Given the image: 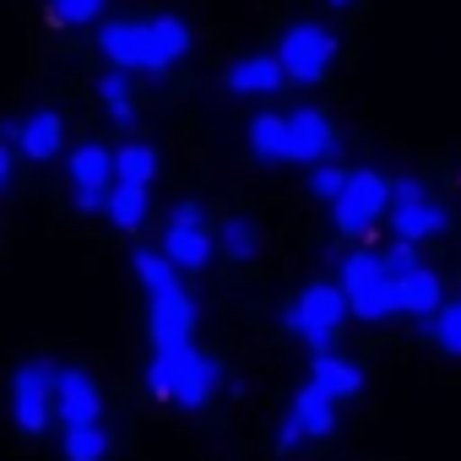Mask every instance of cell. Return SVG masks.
<instances>
[{
    "mask_svg": "<svg viewBox=\"0 0 461 461\" xmlns=\"http://www.w3.org/2000/svg\"><path fill=\"white\" fill-rule=\"evenodd\" d=\"M250 152L267 163H288V136H283V114H256L250 120Z\"/></svg>",
    "mask_w": 461,
    "mask_h": 461,
    "instance_id": "7402d4cb",
    "label": "cell"
},
{
    "mask_svg": "<svg viewBox=\"0 0 461 461\" xmlns=\"http://www.w3.org/2000/svg\"><path fill=\"white\" fill-rule=\"evenodd\" d=\"M131 267H136V277H141L147 299H152V294H168V288H179V267H174L163 250H136V256H131Z\"/></svg>",
    "mask_w": 461,
    "mask_h": 461,
    "instance_id": "44dd1931",
    "label": "cell"
},
{
    "mask_svg": "<svg viewBox=\"0 0 461 461\" xmlns=\"http://www.w3.org/2000/svg\"><path fill=\"white\" fill-rule=\"evenodd\" d=\"M163 256H168L179 272H201V267L212 261V234H206V217H201V206H195V201L174 206L168 234H163Z\"/></svg>",
    "mask_w": 461,
    "mask_h": 461,
    "instance_id": "30bf717a",
    "label": "cell"
},
{
    "mask_svg": "<svg viewBox=\"0 0 461 461\" xmlns=\"http://www.w3.org/2000/svg\"><path fill=\"white\" fill-rule=\"evenodd\" d=\"M66 174H71V190H77V212H104V195L114 185V152L87 141V147L71 152Z\"/></svg>",
    "mask_w": 461,
    "mask_h": 461,
    "instance_id": "8fae6325",
    "label": "cell"
},
{
    "mask_svg": "<svg viewBox=\"0 0 461 461\" xmlns=\"http://www.w3.org/2000/svg\"><path fill=\"white\" fill-rule=\"evenodd\" d=\"M385 179L375 174V168H353L348 179H342V190L331 195V217H337V228L348 240H364L369 228L380 222V212H385Z\"/></svg>",
    "mask_w": 461,
    "mask_h": 461,
    "instance_id": "8992f818",
    "label": "cell"
},
{
    "mask_svg": "<svg viewBox=\"0 0 461 461\" xmlns=\"http://www.w3.org/2000/svg\"><path fill=\"white\" fill-rule=\"evenodd\" d=\"M147 391L163 396V402H174V407H201L217 391V364L206 353H195L190 342L158 348L152 364H147Z\"/></svg>",
    "mask_w": 461,
    "mask_h": 461,
    "instance_id": "7a4b0ae2",
    "label": "cell"
},
{
    "mask_svg": "<svg viewBox=\"0 0 461 461\" xmlns=\"http://www.w3.org/2000/svg\"><path fill=\"white\" fill-rule=\"evenodd\" d=\"M337 429V396L326 391V385H304L299 396H294V407H288V418H283V434H277V450H299L304 439H321V434H331Z\"/></svg>",
    "mask_w": 461,
    "mask_h": 461,
    "instance_id": "9c48e42d",
    "label": "cell"
},
{
    "mask_svg": "<svg viewBox=\"0 0 461 461\" xmlns=\"http://www.w3.org/2000/svg\"><path fill=\"white\" fill-rule=\"evenodd\" d=\"M391 277V304L402 310V315H418V321H429L434 310H439V277L423 267V261H412V267H402V272H385Z\"/></svg>",
    "mask_w": 461,
    "mask_h": 461,
    "instance_id": "5bb4252c",
    "label": "cell"
},
{
    "mask_svg": "<svg viewBox=\"0 0 461 461\" xmlns=\"http://www.w3.org/2000/svg\"><path fill=\"white\" fill-rule=\"evenodd\" d=\"M212 250H217V256H228V261H256V256H261V234H256V222H250V217H228V222L217 228Z\"/></svg>",
    "mask_w": 461,
    "mask_h": 461,
    "instance_id": "ffe728a7",
    "label": "cell"
},
{
    "mask_svg": "<svg viewBox=\"0 0 461 461\" xmlns=\"http://www.w3.org/2000/svg\"><path fill=\"white\" fill-rule=\"evenodd\" d=\"M288 77L277 66V55H245L228 66V93H245V98H261V93H277Z\"/></svg>",
    "mask_w": 461,
    "mask_h": 461,
    "instance_id": "e0dca14e",
    "label": "cell"
},
{
    "mask_svg": "<svg viewBox=\"0 0 461 461\" xmlns=\"http://www.w3.org/2000/svg\"><path fill=\"white\" fill-rule=\"evenodd\" d=\"M6 179H12V163H6V152H0V190H6Z\"/></svg>",
    "mask_w": 461,
    "mask_h": 461,
    "instance_id": "f1b7e54d",
    "label": "cell"
},
{
    "mask_svg": "<svg viewBox=\"0 0 461 461\" xmlns=\"http://www.w3.org/2000/svg\"><path fill=\"white\" fill-rule=\"evenodd\" d=\"M385 212H391V234L407 240V245L434 240L439 228H445V206H439V201L429 195V185H418V179H396V185L385 190Z\"/></svg>",
    "mask_w": 461,
    "mask_h": 461,
    "instance_id": "52a82bcc",
    "label": "cell"
},
{
    "mask_svg": "<svg viewBox=\"0 0 461 461\" xmlns=\"http://www.w3.org/2000/svg\"><path fill=\"white\" fill-rule=\"evenodd\" d=\"M423 326H429V337H434L450 358H461V299H456V304H445V299H439V310H434Z\"/></svg>",
    "mask_w": 461,
    "mask_h": 461,
    "instance_id": "484cf974",
    "label": "cell"
},
{
    "mask_svg": "<svg viewBox=\"0 0 461 461\" xmlns=\"http://www.w3.org/2000/svg\"><path fill=\"white\" fill-rule=\"evenodd\" d=\"M337 288L348 294V315H358V321H385V315H396V304H391V277H385L380 256H369V250H353V256L342 261V283H337Z\"/></svg>",
    "mask_w": 461,
    "mask_h": 461,
    "instance_id": "5b68a950",
    "label": "cell"
},
{
    "mask_svg": "<svg viewBox=\"0 0 461 461\" xmlns=\"http://www.w3.org/2000/svg\"><path fill=\"white\" fill-rule=\"evenodd\" d=\"M326 6H353V0H326Z\"/></svg>",
    "mask_w": 461,
    "mask_h": 461,
    "instance_id": "f546056e",
    "label": "cell"
},
{
    "mask_svg": "<svg viewBox=\"0 0 461 461\" xmlns=\"http://www.w3.org/2000/svg\"><path fill=\"white\" fill-rule=\"evenodd\" d=\"M104 212H109L114 228H141V222H147V185H125V179H114L109 195H104Z\"/></svg>",
    "mask_w": 461,
    "mask_h": 461,
    "instance_id": "d6986e66",
    "label": "cell"
},
{
    "mask_svg": "<svg viewBox=\"0 0 461 461\" xmlns=\"http://www.w3.org/2000/svg\"><path fill=\"white\" fill-rule=\"evenodd\" d=\"M310 380H315V385H326L337 402L364 391V369H358L353 358H337L331 348H326V353H315V369H310Z\"/></svg>",
    "mask_w": 461,
    "mask_h": 461,
    "instance_id": "ac0fdd59",
    "label": "cell"
},
{
    "mask_svg": "<svg viewBox=\"0 0 461 461\" xmlns=\"http://www.w3.org/2000/svg\"><path fill=\"white\" fill-rule=\"evenodd\" d=\"M104 456H109V429H98V423L66 429V461H104Z\"/></svg>",
    "mask_w": 461,
    "mask_h": 461,
    "instance_id": "d4e9b609",
    "label": "cell"
},
{
    "mask_svg": "<svg viewBox=\"0 0 461 461\" xmlns=\"http://www.w3.org/2000/svg\"><path fill=\"white\" fill-rule=\"evenodd\" d=\"M147 326H152V348H179V342H190V331H195V304L185 299V288L152 294Z\"/></svg>",
    "mask_w": 461,
    "mask_h": 461,
    "instance_id": "9a60e30c",
    "label": "cell"
},
{
    "mask_svg": "<svg viewBox=\"0 0 461 461\" xmlns=\"http://www.w3.org/2000/svg\"><path fill=\"white\" fill-rule=\"evenodd\" d=\"M342 179H348V168H337V163H326V168H315V174H310V190H315L321 201H331V195L342 190Z\"/></svg>",
    "mask_w": 461,
    "mask_h": 461,
    "instance_id": "83f0119b",
    "label": "cell"
},
{
    "mask_svg": "<svg viewBox=\"0 0 461 461\" xmlns=\"http://www.w3.org/2000/svg\"><path fill=\"white\" fill-rule=\"evenodd\" d=\"M342 321H348V294H342L337 283H310V288L288 304V331L304 337L315 353H326V348L337 342Z\"/></svg>",
    "mask_w": 461,
    "mask_h": 461,
    "instance_id": "3957f363",
    "label": "cell"
},
{
    "mask_svg": "<svg viewBox=\"0 0 461 461\" xmlns=\"http://www.w3.org/2000/svg\"><path fill=\"white\" fill-rule=\"evenodd\" d=\"M12 141L23 147V158L50 163V158L60 152V141H66V120H60L55 109H39V114H28V120L12 125Z\"/></svg>",
    "mask_w": 461,
    "mask_h": 461,
    "instance_id": "2e32d148",
    "label": "cell"
},
{
    "mask_svg": "<svg viewBox=\"0 0 461 461\" xmlns=\"http://www.w3.org/2000/svg\"><path fill=\"white\" fill-rule=\"evenodd\" d=\"M12 418H17L23 434H44L50 429V418H55V364L33 358V364L17 369V380H12Z\"/></svg>",
    "mask_w": 461,
    "mask_h": 461,
    "instance_id": "ba28073f",
    "label": "cell"
},
{
    "mask_svg": "<svg viewBox=\"0 0 461 461\" xmlns=\"http://www.w3.org/2000/svg\"><path fill=\"white\" fill-rule=\"evenodd\" d=\"M98 412H104V396H98L93 375H82V369H55V418H60L66 429H77V423H98Z\"/></svg>",
    "mask_w": 461,
    "mask_h": 461,
    "instance_id": "4fadbf2b",
    "label": "cell"
},
{
    "mask_svg": "<svg viewBox=\"0 0 461 461\" xmlns=\"http://www.w3.org/2000/svg\"><path fill=\"white\" fill-rule=\"evenodd\" d=\"M331 60H337V33L321 28V23H294V28L283 33V44H277L283 77H288V82H304V87H315V82L331 71Z\"/></svg>",
    "mask_w": 461,
    "mask_h": 461,
    "instance_id": "277c9868",
    "label": "cell"
},
{
    "mask_svg": "<svg viewBox=\"0 0 461 461\" xmlns=\"http://www.w3.org/2000/svg\"><path fill=\"white\" fill-rule=\"evenodd\" d=\"M98 98H104V109H109V120L114 125H131L136 120V98H131V71H109L104 82H98Z\"/></svg>",
    "mask_w": 461,
    "mask_h": 461,
    "instance_id": "cb8c5ba5",
    "label": "cell"
},
{
    "mask_svg": "<svg viewBox=\"0 0 461 461\" xmlns=\"http://www.w3.org/2000/svg\"><path fill=\"white\" fill-rule=\"evenodd\" d=\"M98 50L120 71H168L190 55V28L179 17H147V23H104Z\"/></svg>",
    "mask_w": 461,
    "mask_h": 461,
    "instance_id": "6da1fadb",
    "label": "cell"
},
{
    "mask_svg": "<svg viewBox=\"0 0 461 461\" xmlns=\"http://www.w3.org/2000/svg\"><path fill=\"white\" fill-rule=\"evenodd\" d=\"M283 136H288V163H326L337 152V125L321 109L283 114Z\"/></svg>",
    "mask_w": 461,
    "mask_h": 461,
    "instance_id": "7c38bea8",
    "label": "cell"
},
{
    "mask_svg": "<svg viewBox=\"0 0 461 461\" xmlns=\"http://www.w3.org/2000/svg\"><path fill=\"white\" fill-rule=\"evenodd\" d=\"M98 12H104V0H50V17L66 23V28H82V23H93Z\"/></svg>",
    "mask_w": 461,
    "mask_h": 461,
    "instance_id": "4316f807",
    "label": "cell"
},
{
    "mask_svg": "<svg viewBox=\"0 0 461 461\" xmlns=\"http://www.w3.org/2000/svg\"><path fill=\"white\" fill-rule=\"evenodd\" d=\"M114 179H125V185H152V179H158V152H152L147 141L120 147V152H114Z\"/></svg>",
    "mask_w": 461,
    "mask_h": 461,
    "instance_id": "603a6c76",
    "label": "cell"
}]
</instances>
